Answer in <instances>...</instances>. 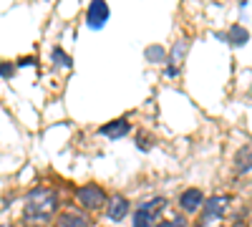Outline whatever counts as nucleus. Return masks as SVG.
Masks as SVG:
<instances>
[{"instance_id":"2eb2a0df","label":"nucleus","mask_w":252,"mask_h":227,"mask_svg":"<svg viewBox=\"0 0 252 227\" xmlns=\"http://www.w3.org/2000/svg\"><path fill=\"white\" fill-rule=\"evenodd\" d=\"M184 53H187V40H179V43L174 46V51H172V64H182Z\"/></svg>"},{"instance_id":"f3484780","label":"nucleus","mask_w":252,"mask_h":227,"mask_svg":"<svg viewBox=\"0 0 252 227\" xmlns=\"http://www.w3.org/2000/svg\"><path fill=\"white\" fill-rule=\"evenodd\" d=\"M166 76H169V78H174L177 73H179V66H166V71H164Z\"/></svg>"},{"instance_id":"1a4fd4ad","label":"nucleus","mask_w":252,"mask_h":227,"mask_svg":"<svg viewBox=\"0 0 252 227\" xmlns=\"http://www.w3.org/2000/svg\"><path fill=\"white\" fill-rule=\"evenodd\" d=\"M235 169H237V174L252 172V144H242L235 152Z\"/></svg>"},{"instance_id":"f03ea898","label":"nucleus","mask_w":252,"mask_h":227,"mask_svg":"<svg viewBox=\"0 0 252 227\" xmlns=\"http://www.w3.org/2000/svg\"><path fill=\"white\" fill-rule=\"evenodd\" d=\"M76 197H78V204L83 210H98L106 204V192L98 184H83V187H78Z\"/></svg>"},{"instance_id":"4468645a","label":"nucleus","mask_w":252,"mask_h":227,"mask_svg":"<svg viewBox=\"0 0 252 227\" xmlns=\"http://www.w3.org/2000/svg\"><path fill=\"white\" fill-rule=\"evenodd\" d=\"M53 58L58 61V66H63V68H71V64H73L71 56L63 53V48H53Z\"/></svg>"},{"instance_id":"a211bd4d","label":"nucleus","mask_w":252,"mask_h":227,"mask_svg":"<svg viewBox=\"0 0 252 227\" xmlns=\"http://www.w3.org/2000/svg\"><path fill=\"white\" fill-rule=\"evenodd\" d=\"M8 76H13V66L3 64V78H8Z\"/></svg>"},{"instance_id":"20e7f679","label":"nucleus","mask_w":252,"mask_h":227,"mask_svg":"<svg viewBox=\"0 0 252 227\" xmlns=\"http://www.w3.org/2000/svg\"><path fill=\"white\" fill-rule=\"evenodd\" d=\"M109 15H111L109 5L103 3V0H94V3L89 5V10H86V20H89V28H94V31H101L103 26H106Z\"/></svg>"},{"instance_id":"6e6552de","label":"nucleus","mask_w":252,"mask_h":227,"mask_svg":"<svg viewBox=\"0 0 252 227\" xmlns=\"http://www.w3.org/2000/svg\"><path fill=\"white\" fill-rule=\"evenodd\" d=\"M126 212H129V202H126V197L121 195H114L111 202H109V207H106V217L111 222H121L126 217Z\"/></svg>"},{"instance_id":"9d476101","label":"nucleus","mask_w":252,"mask_h":227,"mask_svg":"<svg viewBox=\"0 0 252 227\" xmlns=\"http://www.w3.org/2000/svg\"><path fill=\"white\" fill-rule=\"evenodd\" d=\"M154 220H157V217L139 204L136 212H134V227H154Z\"/></svg>"},{"instance_id":"6ab92c4d","label":"nucleus","mask_w":252,"mask_h":227,"mask_svg":"<svg viewBox=\"0 0 252 227\" xmlns=\"http://www.w3.org/2000/svg\"><path fill=\"white\" fill-rule=\"evenodd\" d=\"M237 227H245V222H237Z\"/></svg>"},{"instance_id":"ddd939ff","label":"nucleus","mask_w":252,"mask_h":227,"mask_svg":"<svg viewBox=\"0 0 252 227\" xmlns=\"http://www.w3.org/2000/svg\"><path fill=\"white\" fill-rule=\"evenodd\" d=\"M154 227H187V220L182 215H172V220H161Z\"/></svg>"},{"instance_id":"dca6fc26","label":"nucleus","mask_w":252,"mask_h":227,"mask_svg":"<svg viewBox=\"0 0 252 227\" xmlns=\"http://www.w3.org/2000/svg\"><path fill=\"white\" fill-rule=\"evenodd\" d=\"M136 141H139V149H141V152L149 149V141H146V136H144V134H139V139H136Z\"/></svg>"},{"instance_id":"9b49d317","label":"nucleus","mask_w":252,"mask_h":227,"mask_svg":"<svg viewBox=\"0 0 252 227\" xmlns=\"http://www.w3.org/2000/svg\"><path fill=\"white\" fill-rule=\"evenodd\" d=\"M247 40H250V33L242 28V26H232V28H229V43H232V46H245L247 43Z\"/></svg>"},{"instance_id":"aec40b11","label":"nucleus","mask_w":252,"mask_h":227,"mask_svg":"<svg viewBox=\"0 0 252 227\" xmlns=\"http://www.w3.org/2000/svg\"><path fill=\"white\" fill-rule=\"evenodd\" d=\"M199 227H202V225H199Z\"/></svg>"},{"instance_id":"0eeeda50","label":"nucleus","mask_w":252,"mask_h":227,"mask_svg":"<svg viewBox=\"0 0 252 227\" xmlns=\"http://www.w3.org/2000/svg\"><path fill=\"white\" fill-rule=\"evenodd\" d=\"M103 136H109V139H121V136H126L131 131V124L126 121V119H114V121H109V124H103V127L98 129Z\"/></svg>"},{"instance_id":"f257e3e1","label":"nucleus","mask_w":252,"mask_h":227,"mask_svg":"<svg viewBox=\"0 0 252 227\" xmlns=\"http://www.w3.org/2000/svg\"><path fill=\"white\" fill-rule=\"evenodd\" d=\"M56 210H58V195L48 187H38L26 197L23 217L28 222H48Z\"/></svg>"},{"instance_id":"423d86ee","label":"nucleus","mask_w":252,"mask_h":227,"mask_svg":"<svg viewBox=\"0 0 252 227\" xmlns=\"http://www.w3.org/2000/svg\"><path fill=\"white\" fill-rule=\"evenodd\" d=\"M179 207H182L184 212H197V210H202V207H204L202 192H199V190H184V192L179 195Z\"/></svg>"},{"instance_id":"f8f14e48","label":"nucleus","mask_w":252,"mask_h":227,"mask_svg":"<svg viewBox=\"0 0 252 227\" xmlns=\"http://www.w3.org/2000/svg\"><path fill=\"white\" fill-rule=\"evenodd\" d=\"M144 56H146V61H152V64H164L166 51L161 46H149V48L144 51Z\"/></svg>"},{"instance_id":"7ed1b4c3","label":"nucleus","mask_w":252,"mask_h":227,"mask_svg":"<svg viewBox=\"0 0 252 227\" xmlns=\"http://www.w3.org/2000/svg\"><path fill=\"white\" fill-rule=\"evenodd\" d=\"M229 202H232V199H229L227 195H217V197H212V199H207V202H204V217H202L204 222H202V225H209V222L224 217Z\"/></svg>"},{"instance_id":"39448f33","label":"nucleus","mask_w":252,"mask_h":227,"mask_svg":"<svg viewBox=\"0 0 252 227\" xmlns=\"http://www.w3.org/2000/svg\"><path fill=\"white\" fill-rule=\"evenodd\" d=\"M58 227H91V220L78 210H63L56 220Z\"/></svg>"}]
</instances>
